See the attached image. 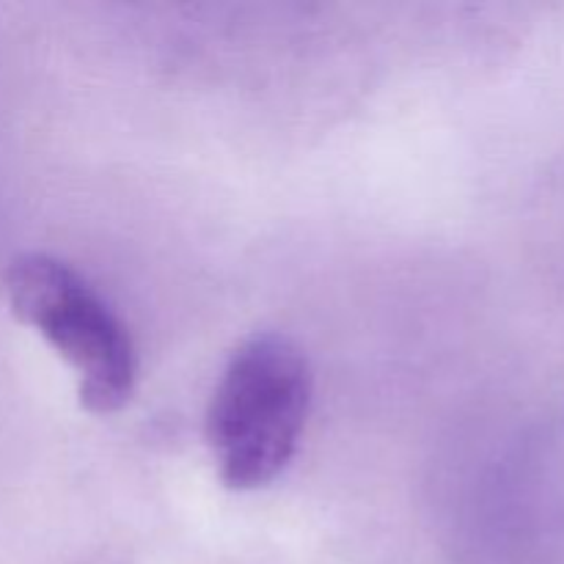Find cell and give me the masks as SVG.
Returning a JSON list of instances; mask_svg holds the SVG:
<instances>
[{
    "label": "cell",
    "mask_w": 564,
    "mask_h": 564,
    "mask_svg": "<svg viewBox=\"0 0 564 564\" xmlns=\"http://www.w3.org/2000/svg\"><path fill=\"white\" fill-rule=\"evenodd\" d=\"M312 364L292 336L253 334L226 361L204 416L220 482L268 488L295 457L312 408Z\"/></svg>",
    "instance_id": "obj_1"
},
{
    "label": "cell",
    "mask_w": 564,
    "mask_h": 564,
    "mask_svg": "<svg viewBox=\"0 0 564 564\" xmlns=\"http://www.w3.org/2000/svg\"><path fill=\"white\" fill-rule=\"evenodd\" d=\"M3 292L17 323L69 364L88 413L108 416L130 402L138 380L130 330L72 264L50 253H20L6 264Z\"/></svg>",
    "instance_id": "obj_2"
}]
</instances>
